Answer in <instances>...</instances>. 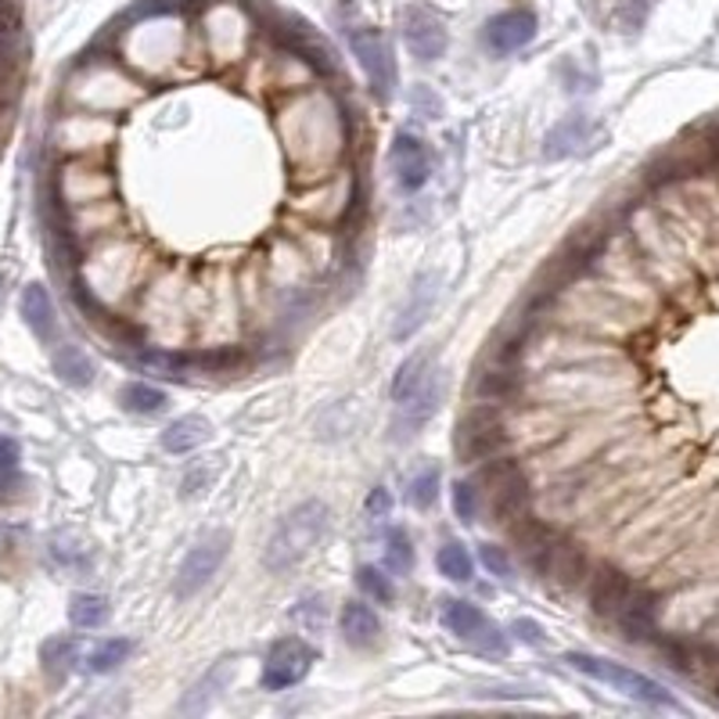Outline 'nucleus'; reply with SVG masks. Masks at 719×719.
<instances>
[{
    "label": "nucleus",
    "mask_w": 719,
    "mask_h": 719,
    "mask_svg": "<svg viewBox=\"0 0 719 719\" xmlns=\"http://www.w3.org/2000/svg\"><path fill=\"white\" fill-rule=\"evenodd\" d=\"M281 137L296 170L313 173V184L327 181V170L335 166L338 156L349 145L346 115H338V104L332 94H299L281 115Z\"/></svg>",
    "instance_id": "f257e3e1"
},
{
    "label": "nucleus",
    "mask_w": 719,
    "mask_h": 719,
    "mask_svg": "<svg viewBox=\"0 0 719 719\" xmlns=\"http://www.w3.org/2000/svg\"><path fill=\"white\" fill-rule=\"evenodd\" d=\"M327 518H332V511H327V504L321 500H306L296 511H288L281 518V525L274 529V536L266 540V550H263L266 569L285 572L292 565H299L306 554L317 547V540L324 536Z\"/></svg>",
    "instance_id": "f03ea898"
},
{
    "label": "nucleus",
    "mask_w": 719,
    "mask_h": 719,
    "mask_svg": "<svg viewBox=\"0 0 719 719\" xmlns=\"http://www.w3.org/2000/svg\"><path fill=\"white\" fill-rule=\"evenodd\" d=\"M26 69V29H22V0H0V140L11 126L15 98Z\"/></svg>",
    "instance_id": "7ed1b4c3"
},
{
    "label": "nucleus",
    "mask_w": 719,
    "mask_h": 719,
    "mask_svg": "<svg viewBox=\"0 0 719 719\" xmlns=\"http://www.w3.org/2000/svg\"><path fill=\"white\" fill-rule=\"evenodd\" d=\"M565 666L575 669V673L591 677L597 683H608V687H616L619 694H627V698L641 702V705H655V709H677V698L669 694L662 683L636 673L630 666H619V662H608V658H594V655H580V652H569L565 655Z\"/></svg>",
    "instance_id": "20e7f679"
},
{
    "label": "nucleus",
    "mask_w": 719,
    "mask_h": 719,
    "mask_svg": "<svg viewBox=\"0 0 719 719\" xmlns=\"http://www.w3.org/2000/svg\"><path fill=\"white\" fill-rule=\"evenodd\" d=\"M457 450H461V457L471 464L486 461V457L508 454L511 432H508V421L500 414V407L475 404V410H471L461 424V435H457Z\"/></svg>",
    "instance_id": "39448f33"
},
{
    "label": "nucleus",
    "mask_w": 719,
    "mask_h": 719,
    "mask_svg": "<svg viewBox=\"0 0 719 719\" xmlns=\"http://www.w3.org/2000/svg\"><path fill=\"white\" fill-rule=\"evenodd\" d=\"M349 47L357 54L360 69L368 73V84L374 90V98L388 101L396 90V58H393V44H388L385 33L371 29V26H357L349 29Z\"/></svg>",
    "instance_id": "423d86ee"
},
{
    "label": "nucleus",
    "mask_w": 719,
    "mask_h": 719,
    "mask_svg": "<svg viewBox=\"0 0 719 719\" xmlns=\"http://www.w3.org/2000/svg\"><path fill=\"white\" fill-rule=\"evenodd\" d=\"M317 652L299 636H288V641H277L274 652L266 655L263 662V687L266 691H288L296 687L299 680H306V673L313 669Z\"/></svg>",
    "instance_id": "0eeeda50"
},
{
    "label": "nucleus",
    "mask_w": 719,
    "mask_h": 719,
    "mask_svg": "<svg viewBox=\"0 0 719 719\" xmlns=\"http://www.w3.org/2000/svg\"><path fill=\"white\" fill-rule=\"evenodd\" d=\"M439 399H443V371L432 368L424 379L410 388L404 399H396V435L399 439H410L424 421H429L435 410H439Z\"/></svg>",
    "instance_id": "6e6552de"
},
{
    "label": "nucleus",
    "mask_w": 719,
    "mask_h": 719,
    "mask_svg": "<svg viewBox=\"0 0 719 719\" xmlns=\"http://www.w3.org/2000/svg\"><path fill=\"white\" fill-rule=\"evenodd\" d=\"M227 558V536L212 533L202 544H195L187 550V558L181 561V572H176V594H198L202 586L216 575V569Z\"/></svg>",
    "instance_id": "1a4fd4ad"
},
{
    "label": "nucleus",
    "mask_w": 719,
    "mask_h": 719,
    "mask_svg": "<svg viewBox=\"0 0 719 719\" xmlns=\"http://www.w3.org/2000/svg\"><path fill=\"white\" fill-rule=\"evenodd\" d=\"M508 533L515 536L518 550H522V558L529 565V572L536 575H547V565H550V550L558 544V533H554V525L544 522V518H536L529 511L525 518H518L515 525H508Z\"/></svg>",
    "instance_id": "9d476101"
},
{
    "label": "nucleus",
    "mask_w": 719,
    "mask_h": 719,
    "mask_svg": "<svg viewBox=\"0 0 719 719\" xmlns=\"http://www.w3.org/2000/svg\"><path fill=\"white\" fill-rule=\"evenodd\" d=\"M393 170H396V184L404 187L407 195L421 191L432 176V151L421 137L414 134H396L393 140Z\"/></svg>",
    "instance_id": "9b49d317"
},
{
    "label": "nucleus",
    "mask_w": 719,
    "mask_h": 719,
    "mask_svg": "<svg viewBox=\"0 0 719 719\" xmlns=\"http://www.w3.org/2000/svg\"><path fill=\"white\" fill-rule=\"evenodd\" d=\"M479 404H489V407H504V404H518L525 393V374L518 371V363H504L497 360L493 368H486L471 385Z\"/></svg>",
    "instance_id": "f8f14e48"
},
{
    "label": "nucleus",
    "mask_w": 719,
    "mask_h": 719,
    "mask_svg": "<svg viewBox=\"0 0 719 719\" xmlns=\"http://www.w3.org/2000/svg\"><path fill=\"white\" fill-rule=\"evenodd\" d=\"M404 40L410 47V54L421 58V62H435L446 51V29L443 22L432 15V11L410 8L404 15Z\"/></svg>",
    "instance_id": "ddd939ff"
},
{
    "label": "nucleus",
    "mask_w": 719,
    "mask_h": 719,
    "mask_svg": "<svg viewBox=\"0 0 719 719\" xmlns=\"http://www.w3.org/2000/svg\"><path fill=\"white\" fill-rule=\"evenodd\" d=\"M611 619L619 622L627 641H647V636H655L658 627V597L652 591H644V586H633L630 597L622 600V608Z\"/></svg>",
    "instance_id": "4468645a"
},
{
    "label": "nucleus",
    "mask_w": 719,
    "mask_h": 719,
    "mask_svg": "<svg viewBox=\"0 0 719 719\" xmlns=\"http://www.w3.org/2000/svg\"><path fill=\"white\" fill-rule=\"evenodd\" d=\"M533 37H536L533 11H504V15L489 18V26H486V44H489V51H497V54H511Z\"/></svg>",
    "instance_id": "2eb2a0df"
},
{
    "label": "nucleus",
    "mask_w": 719,
    "mask_h": 719,
    "mask_svg": "<svg viewBox=\"0 0 719 719\" xmlns=\"http://www.w3.org/2000/svg\"><path fill=\"white\" fill-rule=\"evenodd\" d=\"M547 575L565 591H575L580 583L591 580V554H586L575 540H558L550 550Z\"/></svg>",
    "instance_id": "dca6fc26"
},
{
    "label": "nucleus",
    "mask_w": 719,
    "mask_h": 719,
    "mask_svg": "<svg viewBox=\"0 0 719 719\" xmlns=\"http://www.w3.org/2000/svg\"><path fill=\"white\" fill-rule=\"evenodd\" d=\"M633 580L622 569H611V565H605L597 575H591V608L597 611V616H616V611L622 608V600L630 597L633 591Z\"/></svg>",
    "instance_id": "f3484780"
},
{
    "label": "nucleus",
    "mask_w": 719,
    "mask_h": 719,
    "mask_svg": "<svg viewBox=\"0 0 719 719\" xmlns=\"http://www.w3.org/2000/svg\"><path fill=\"white\" fill-rule=\"evenodd\" d=\"M435 296H439V288H435V277L432 274H424V277H418V285H414V292H410V299L404 302V310H399V321H396V327H393V338H410L418 332V327L429 321V313H432V306H435Z\"/></svg>",
    "instance_id": "a211bd4d"
},
{
    "label": "nucleus",
    "mask_w": 719,
    "mask_h": 719,
    "mask_svg": "<svg viewBox=\"0 0 719 719\" xmlns=\"http://www.w3.org/2000/svg\"><path fill=\"white\" fill-rule=\"evenodd\" d=\"M22 317H26L29 332L40 342H54L58 335V317H54V302L47 296L44 285H29L22 292Z\"/></svg>",
    "instance_id": "6ab92c4d"
},
{
    "label": "nucleus",
    "mask_w": 719,
    "mask_h": 719,
    "mask_svg": "<svg viewBox=\"0 0 719 719\" xmlns=\"http://www.w3.org/2000/svg\"><path fill=\"white\" fill-rule=\"evenodd\" d=\"M342 633H346V641L352 647H371L379 641L382 633V622L374 616L371 605H360V600H349L346 608H342Z\"/></svg>",
    "instance_id": "aec40b11"
},
{
    "label": "nucleus",
    "mask_w": 719,
    "mask_h": 719,
    "mask_svg": "<svg viewBox=\"0 0 719 719\" xmlns=\"http://www.w3.org/2000/svg\"><path fill=\"white\" fill-rule=\"evenodd\" d=\"M209 439V421L198 414H187L181 421H173L166 432H162V446L170 454H191Z\"/></svg>",
    "instance_id": "412c9836"
},
{
    "label": "nucleus",
    "mask_w": 719,
    "mask_h": 719,
    "mask_svg": "<svg viewBox=\"0 0 719 719\" xmlns=\"http://www.w3.org/2000/svg\"><path fill=\"white\" fill-rule=\"evenodd\" d=\"M231 673H234V666L231 662H223V666H212L209 673L195 683L191 691H187V698L181 702V712H206L212 702H216V694L227 687V680H231Z\"/></svg>",
    "instance_id": "4be33fe9"
},
{
    "label": "nucleus",
    "mask_w": 719,
    "mask_h": 719,
    "mask_svg": "<svg viewBox=\"0 0 719 719\" xmlns=\"http://www.w3.org/2000/svg\"><path fill=\"white\" fill-rule=\"evenodd\" d=\"M54 371L62 374V382L79 385V388L94 382V363H90V357L79 346L54 349Z\"/></svg>",
    "instance_id": "5701e85b"
},
{
    "label": "nucleus",
    "mask_w": 719,
    "mask_h": 719,
    "mask_svg": "<svg viewBox=\"0 0 719 719\" xmlns=\"http://www.w3.org/2000/svg\"><path fill=\"white\" fill-rule=\"evenodd\" d=\"M129 655H134V641H126V636H112V641L98 644L87 655V669L90 673H112V669H120Z\"/></svg>",
    "instance_id": "b1692460"
},
{
    "label": "nucleus",
    "mask_w": 719,
    "mask_h": 719,
    "mask_svg": "<svg viewBox=\"0 0 719 719\" xmlns=\"http://www.w3.org/2000/svg\"><path fill=\"white\" fill-rule=\"evenodd\" d=\"M166 393L156 385H145V382H134L123 388V407L134 410V414H159V410H166Z\"/></svg>",
    "instance_id": "393cba45"
},
{
    "label": "nucleus",
    "mask_w": 719,
    "mask_h": 719,
    "mask_svg": "<svg viewBox=\"0 0 719 719\" xmlns=\"http://www.w3.org/2000/svg\"><path fill=\"white\" fill-rule=\"evenodd\" d=\"M69 619H73V627L79 630L101 627V622L109 619V600L98 594H76L73 605H69Z\"/></svg>",
    "instance_id": "a878e982"
},
{
    "label": "nucleus",
    "mask_w": 719,
    "mask_h": 719,
    "mask_svg": "<svg viewBox=\"0 0 719 719\" xmlns=\"http://www.w3.org/2000/svg\"><path fill=\"white\" fill-rule=\"evenodd\" d=\"M586 137H591V126H586V120L561 123V126L547 137V156H550V159L569 156V151H575L580 145H586Z\"/></svg>",
    "instance_id": "bb28decb"
},
{
    "label": "nucleus",
    "mask_w": 719,
    "mask_h": 719,
    "mask_svg": "<svg viewBox=\"0 0 719 719\" xmlns=\"http://www.w3.org/2000/svg\"><path fill=\"white\" fill-rule=\"evenodd\" d=\"M443 622L450 627V633H457V636H471L475 633L482 622H486V616L475 608V605H468V600H446V608H443Z\"/></svg>",
    "instance_id": "cd10ccee"
},
{
    "label": "nucleus",
    "mask_w": 719,
    "mask_h": 719,
    "mask_svg": "<svg viewBox=\"0 0 719 719\" xmlns=\"http://www.w3.org/2000/svg\"><path fill=\"white\" fill-rule=\"evenodd\" d=\"M435 565H439V572L446 575V580H457V583L471 580V554L457 544V540L439 547V554H435Z\"/></svg>",
    "instance_id": "c85d7f7f"
},
{
    "label": "nucleus",
    "mask_w": 719,
    "mask_h": 719,
    "mask_svg": "<svg viewBox=\"0 0 719 719\" xmlns=\"http://www.w3.org/2000/svg\"><path fill=\"white\" fill-rule=\"evenodd\" d=\"M432 368H435V363H432V357H424V352L410 357L407 363H399V371H396V379H393V404H396V399H404Z\"/></svg>",
    "instance_id": "c756f323"
},
{
    "label": "nucleus",
    "mask_w": 719,
    "mask_h": 719,
    "mask_svg": "<svg viewBox=\"0 0 719 719\" xmlns=\"http://www.w3.org/2000/svg\"><path fill=\"white\" fill-rule=\"evenodd\" d=\"M357 586L371 600H379V605H393V600H396L393 580H388L382 569H374V565H363V569L357 572Z\"/></svg>",
    "instance_id": "7c9ffc66"
},
{
    "label": "nucleus",
    "mask_w": 719,
    "mask_h": 719,
    "mask_svg": "<svg viewBox=\"0 0 719 719\" xmlns=\"http://www.w3.org/2000/svg\"><path fill=\"white\" fill-rule=\"evenodd\" d=\"M410 565H414V547H410V536L404 529H393L385 540V569L393 572H410Z\"/></svg>",
    "instance_id": "2f4dec72"
},
{
    "label": "nucleus",
    "mask_w": 719,
    "mask_h": 719,
    "mask_svg": "<svg viewBox=\"0 0 719 719\" xmlns=\"http://www.w3.org/2000/svg\"><path fill=\"white\" fill-rule=\"evenodd\" d=\"M76 655H79L76 644L65 641V636H58V641H47L44 644V669H47V673H54V677H62V673L73 669Z\"/></svg>",
    "instance_id": "473e14b6"
},
{
    "label": "nucleus",
    "mask_w": 719,
    "mask_h": 719,
    "mask_svg": "<svg viewBox=\"0 0 719 719\" xmlns=\"http://www.w3.org/2000/svg\"><path fill=\"white\" fill-rule=\"evenodd\" d=\"M435 500H439V471L429 468L410 482V504H414L418 511H429Z\"/></svg>",
    "instance_id": "72a5a7b5"
},
{
    "label": "nucleus",
    "mask_w": 719,
    "mask_h": 719,
    "mask_svg": "<svg viewBox=\"0 0 719 719\" xmlns=\"http://www.w3.org/2000/svg\"><path fill=\"white\" fill-rule=\"evenodd\" d=\"M454 511L461 522H475L479 518V489L475 482H457L454 486Z\"/></svg>",
    "instance_id": "f704fd0d"
},
{
    "label": "nucleus",
    "mask_w": 719,
    "mask_h": 719,
    "mask_svg": "<svg viewBox=\"0 0 719 719\" xmlns=\"http://www.w3.org/2000/svg\"><path fill=\"white\" fill-rule=\"evenodd\" d=\"M468 641L486 655H508V636H504L497 627H489V622H482V627L471 633Z\"/></svg>",
    "instance_id": "c9c22d12"
},
{
    "label": "nucleus",
    "mask_w": 719,
    "mask_h": 719,
    "mask_svg": "<svg viewBox=\"0 0 719 719\" xmlns=\"http://www.w3.org/2000/svg\"><path fill=\"white\" fill-rule=\"evenodd\" d=\"M479 561L486 565V569L497 575V580H508L511 575V561H508V550H500V547H493V544H486V547H479Z\"/></svg>",
    "instance_id": "e433bc0d"
},
{
    "label": "nucleus",
    "mask_w": 719,
    "mask_h": 719,
    "mask_svg": "<svg viewBox=\"0 0 719 719\" xmlns=\"http://www.w3.org/2000/svg\"><path fill=\"white\" fill-rule=\"evenodd\" d=\"M511 633H515L522 644H547L544 627H540V622H533V619H515V622H511Z\"/></svg>",
    "instance_id": "4c0bfd02"
},
{
    "label": "nucleus",
    "mask_w": 719,
    "mask_h": 719,
    "mask_svg": "<svg viewBox=\"0 0 719 719\" xmlns=\"http://www.w3.org/2000/svg\"><path fill=\"white\" fill-rule=\"evenodd\" d=\"M292 619L302 622V627H321V622H324V605L317 597L313 600H299V608L292 611Z\"/></svg>",
    "instance_id": "58836bf2"
},
{
    "label": "nucleus",
    "mask_w": 719,
    "mask_h": 719,
    "mask_svg": "<svg viewBox=\"0 0 719 719\" xmlns=\"http://www.w3.org/2000/svg\"><path fill=\"white\" fill-rule=\"evenodd\" d=\"M385 515H393V493L379 486V489H371V497H368V518L379 522Z\"/></svg>",
    "instance_id": "ea45409f"
},
{
    "label": "nucleus",
    "mask_w": 719,
    "mask_h": 719,
    "mask_svg": "<svg viewBox=\"0 0 719 719\" xmlns=\"http://www.w3.org/2000/svg\"><path fill=\"white\" fill-rule=\"evenodd\" d=\"M0 288H4V274H0Z\"/></svg>",
    "instance_id": "a19ab883"
}]
</instances>
